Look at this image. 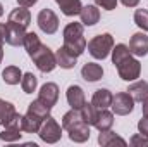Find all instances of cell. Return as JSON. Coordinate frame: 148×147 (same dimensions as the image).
I'll use <instances>...</instances> for the list:
<instances>
[{
  "mask_svg": "<svg viewBox=\"0 0 148 147\" xmlns=\"http://www.w3.org/2000/svg\"><path fill=\"white\" fill-rule=\"evenodd\" d=\"M83 23H69L64 28V47L76 57H79L86 50V38L83 33Z\"/></svg>",
  "mask_w": 148,
  "mask_h": 147,
  "instance_id": "obj_1",
  "label": "cell"
},
{
  "mask_svg": "<svg viewBox=\"0 0 148 147\" xmlns=\"http://www.w3.org/2000/svg\"><path fill=\"white\" fill-rule=\"evenodd\" d=\"M88 52L91 54V57L95 59H107L109 54L114 49V37L110 33H103V35H97L88 42Z\"/></svg>",
  "mask_w": 148,
  "mask_h": 147,
  "instance_id": "obj_2",
  "label": "cell"
},
{
  "mask_svg": "<svg viewBox=\"0 0 148 147\" xmlns=\"http://www.w3.org/2000/svg\"><path fill=\"white\" fill-rule=\"evenodd\" d=\"M29 57L33 59L35 66H36L41 73H52V71L55 69V66H57L55 54H53L47 45H43V43L38 47V49L31 54V55H29Z\"/></svg>",
  "mask_w": 148,
  "mask_h": 147,
  "instance_id": "obj_3",
  "label": "cell"
},
{
  "mask_svg": "<svg viewBox=\"0 0 148 147\" xmlns=\"http://www.w3.org/2000/svg\"><path fill=\"white\" fill-rule=\"evenodd\" d=\"M38 135H40V139H41L43 142H47V144H55V142H59L60 137H62V128H60V125H59L52 116H48V118L45 119V123L41 125Z\"/></svg>",
  "mask_w": 148,
  "mask_h": 147,
  "instance_id": "obj_4",
  "label": "cell"
},
{
  "mask_svg": "<svg viewBox=\"0 0 148 147\" xmlns=\"http://www.w3.org/2000/svg\"><path fill=\"white\" fill-rule=\"evenodd\" d=\"M36 21H38L40 30L43 33H47V35H53L59 30V17H57V14L52 9H41L38 12Z\"/></svg>",
  "mask_w": 148,
  "mask_h": 147,
  "instance_id": "obj_5",
  "label": "cell"
},
{
  "mask_svg": "<svg viewBox=\"0 0 148 147\" xmlns=\"http://www.w3.org/2000/svg\"><path fill=\"white\" fill-rule=\"evenodd\" d=\"M110 107L117 116H127L134 109V99L127 92H119V94L114 95Z\"/></svg>",
  "mask_w": 148,
  "mask_h": 147,
  "instance_id": "obj_6",
  "label": "cell"
},
{
  "mask_svg": "<svg viewBox=\"0 0 148 147\" xmlns=\"http://www.w3.org/2000/svg\"><path fill=\"white\" fill-rule=\"evenodd\" d=\"M117 73L124 81H134L141 74V62L138 59L129 57V59H126L124 62H121L117 66Z\"/></svg>",
  "mask_w": 148,
  "mask_h": 147,
  "instance_id": "obj_7",
  "label": "cell"
},
{
  "mask_svg": "<svg viewBox=\"0 0 148 147\" xmlns=\"http://www.w3.org/2000/svg\"><path fill=\"white\" fill-rule=\"evenodd\" d=\"M24 35H26V28L16 23H7L5 24V42L12 47H19L24 43Z\"/></svg>",
  "mask_w": 148,
  "mask_h": 147,
  "instance_id": "obj_8",
  "label": "cell"
},
{
  "mask_svg": "<svg viewBox=\"0 0 148 147\" xmlns=\"http://www.w3.org/2000/svg\"><path fill=\"white\" fill-rule=\"evenodd\" d=\"M38 99L43 104H47L48 107H53L57 104V101H59V87H57V83H52V81L50 83H45L40 88Z\"/></svg>",
  "mask_w": 148,
  "mask_h": 147,
  "instance_id": "obj_9",
  "label": "cell"
},
{
  "mask_svg": "<svg viewBox=\"0 0 148 147\" xmlns=\"http://www.w3.org/2000/svg\"><path fill=\"white\" fill-rule=\"evenodd\" d=\"M129 50L131 54L143 57L148 54V37L145 33H134L129 40Z\"/></svg>",
  "mask_w": 148,
  "mask_h": 147,
  "instance_id": "obj_10",
  "label": "cell"
},
{
  "mask_svg": "<svg viewBox=\"0 0 148 147\" xmlns=\"http://www.w3.org/2000/svg\"><path fill=\"white\" fill-rule=\"evenodd\" d=\"M66 97H67V104L71 106V109H81V107L84 106V102H86L84 92H83V88L77 87V85H71V87L67 88Z\"/></svg>",
  "mask_w": 148,
  "mask_h": 147,
  "instance_id": "obj_11",
  "label": "cell"
},
{
  "mask_svg": "<svg viewBox=\"0 0 148 147\" xmlns=\"http://www.w3.org/2000/svg\"><path fill=\"white\" fill-rule=\"evenodd\" d=\"M127 94L134 99V102H143L148 97V81L145 80H134V83L129 85L127 88Z\"/></svg>",
  "mask_w": 148,
  "mask_h": 147,
  "instance_id": "obj_12",
  "label": "cell"
},
{
  "mask_svg": "<svg viewBox=\"0 0 148 147\" xmlns=\"http://www.w3.org/2000/svg\"><path fill=\"white\" fill-rule=\"evenodd\" d=\"M7 23H16V24H21L24 28H28L31 24V12L28 10V7H17L14 9L10 14H9V21Z\"/></svg>",
  "mask_w": 148,
  "mask_h": 147,
  "instance_id": "obj_13",
  "label": "cell"
},
{
  "mask_svg": "<svg viewBox=\"0 0 148 147\" xmlns=\"http://www.w3.org/2000/svg\"><path fill=\"white\" fill-rule=\"evenodd\" d=\"M79 17L83 26H93L100 21V10L97 9V5H84L79 12Z\"/></svg>",
  "mask_w": 148,
  "mask_h": 147,
  "instance_id": "obj_14",
  "label": "cell"
},
{
  "mask_svg": "<svg viewBox=\"0 0 148 147\" xmlns=\"http://www.w3.org/2000/svg\"><path fill=\"white\" fill-rule=\"evenodd\" d=\"M112 99H114V95H112L110 90H107V88H98V90L93 94L91 104H93L97 109H107V107H110Z\"/></svg>",
  "mask_w": 148,
  "mask_h": 147,
  "instance_id": "obj_15",
  "label": "cell"
},
{
  "mask_svg": "<svg viewBox=\"0 0 148 147\" xmlns=\"http://www.w3.org/2000/svg\"><path fill=\"white\" fill-rule=\"evenodd\" d=\"M81 76L86 80V81H98V80H102V76H103V69H102V66L100 64H97V62H86L83 68H81Z\"/></svg>",
  "mask_w": 148,
  "mask_h": 147,
  "instance_id": "obj_16",
  "label": "cell"
},
{
  "mask_svg": "<svg viewBox=\"0 0 148 147\" xmlns=\"http://www.w3.org/2000/svg\"><path fill=\"white\" fill-rule=\"evenodd\" d=\"M41 125H43L41 118H38L36 114H33V112H26L23 116V128L21 130L26 132V133H38Z\"/></svg>",
  "mask_w": 148,
  "mask_h": 147,
  "instance_id": "obj_17",
  "label": "cell"
},
{
  "mask_svg": "<svg viewBox=\"0 0 148 147\" xmlns=\"http://www.w3.org/2000/svg\"><path fill=\"white\" fill-rule=\"evenodd\" d=\"M55 59H57V66L64 68V69H73L76 66V55H73L66 47H60L57 52H55Z\"/></svg>",
  "mask_w": 148,
  "mask_h": 147,
  "instance_id": "obj_18",
  "label": "cell"
},
{
  "mask_svg": "<svg viewBox=\"0 0 148 147\" xmlns=\"http://www.w3.org/2000/svg\"><path fill=\"white\" fill-rule=\"evenodd\" d=\"M55 3L60 7L62 14L64 16H69V17L77 16L81 12V9H83L81 0H55Z\"/></svg>",
  "mask_w": 148,
  "mask_h": 147,
  "instance_id": "obj_19",
  "label": "cell"
},
{
  "mask_svg": "<svg viewBox=\"0 0 148 147\" xmlns=\"http://www.w3.org/2000/svg\"><path fill=\"white\" fill-rule=\"evenodd\" d=\"M69 139L76 144H83L90 139V125H86L84 121L79 123L77 126H74L73 130H69Z\"/></svg>",
  "mask_w": 148,
  "mask_h": 147,
  "instance_id": "obj_20",
  "label": "cell"
},
{
  "mask_svg": "<svg viewBox=\"0 0 148 147\" xmlns=\"http://www.w3.org/2000/svg\"><path fill=\"white\" fill-rule=\"evenodd\" d=\"M112 125H114V114H112L110 111H107V109L98 111V118L95 121L97 130L98 132H107V130L112 128Z\"/></svg>",
  "mask_w": 148,
  "mask_h": 147,
  "instance_id": "obj_21",
  "label": "cell"
},
{
  "mask_svg": "<svg viewBox=\"0 0 148 147\" xmlns=\"http://www.w3.org/2000/svg\"><path fill=\"white\" fill-rule=\"evenodd\" d=\"M84 119H83V116H81V111L79 109H71L69 112H66L64 114V118H62V128L64 130H73L74 126H77L79 123H83Z\"/></svg>",
  "mask_w": 148,
  "mask_h": 147,
  "instance_id": "obj_22",
  "label": "cell"
},
{
  "mask_svg": "<svg viewBox=\"0 0 148 147\" xmlns=\"http://www.w3.org/2000/svg\"><path fill=\"white\" fill-rule=\"evenodd\" d=\"M98 144L103 146V147H110V146H115V144H119V146H126L127 142H126L122 137L115 135L114 132L107 130V132H100V135H98Z\"/></svg>",
  "mask_w": 148,
  "mask_h": 147,
  "instance_id": "obj_23",
  "label": "cell"
},
{
  "mask_svg": "<svg viewBox=\"0 0 148 147\" xmlns=\"http://www.w3.org/2000/svg\"><path fill=\"white\" fill-rule=\"evenodd\" d=\"M129 57H131V50H129L127 45H124V43L114 45V49H112V62H114L115 68L121 62H124L126 59H129Z\"/></svg>",
  "mask_w": 148,
  "mask_h": 147,
  "instance_id": "obj_24",
  "label": "cell"
},
{
  "mask_svg": "<svg viewBox=\"0 0 148 147\" xmlns=\"http://www.w3.org/2000/svg\"><path fill=\"white\" fill-rule=\"evenodd\" d=\"M2 78L7 85H17L23 78V73L17 66H7L3 71H2Z\"/></svg>",
  "mask_w": 148,
  "mask_h": 147,
  "instance_id": "obj_25",
  "label": "cell"
},
{
  "mask_svg": "<svg viewBox=\"0 0 148 147\" xmlns=\"http://www.w3.org/2000/svg\"><path fill=\"white\" fill-rule=\"evenodd\" d=\"M81 116H83V119H84V123L86 125H90V126H95V121H97V118H98V111L93 104H88V102H84V106L81 107Z\"/></svg>",
  "mask_w": 148,
  "mask_h": 147,
  "instance_id": "obj_26",
  "label": "cell"
},
{
  "mask_svg": "<svg viewBox=\"0 0 148 147\" xmlns=\"http://www.w3.org/2000/svg\"><path fill=\"white\" fill-rule=\"evenodd\" d=\"M50 109L52 107H48L47 104H43L40 99H36V101H33L29 106H28V112H33V114H36L38 118H41L43 121L50 116Z\"/></svg>",
  "mask_w": 148,
  "mask_h": 147,
  "instance_id": "obj_27",
  "label": "cell"
},
{
  "mask_svg": "<svg viewBox=\"0 0 148 147\" xmlns=\"http://www.w3.org/2000/svg\"><path fill=\"white\" fill-rule=\"evenodd\" d=\"M14 112H16L14 104H10V102L0 99V125H2V126H5V123L12 118Z\"/></svg>",
  "mask_w": 148,
  "mask_h": 147,
  "instance_id": "obj_28",
  "label": "cell"
},
{
  "mask_svg": "<svg viewBox=\"0 0 148 147\" xmlns=\"http://www.w3.org/2000/svg\"><path fill=\"white\" fill-rule=\"evenodd\" d=\"M40 45H41V42H40V38H38L36 33L29 31V33H26V35H24V43H23V47L26 49L28 55H31V54L36 50Z\"/></svg>",
  "mask_w": 148,
  "mask_h": 147,
  "instance_id": "obj_29",
  "label": "cell"
},
{
  "mask_svg": "<svg viewBox=\"0 0 148 147\" xmlns=\"http://www.w3.org/2000/svg\"><path fill=\"white\" fill-rule=\"evenodd\" d=\"M36 85H38V80L33 73L23 74V78H21V87H23V92H24V94H33V92L36 90Z\"/></svg>",
  "mask_w": 148,
  "mask_h": 147,
  "instance_id": "obj_30",
  "label": "cell"
},
{
  "mask_svg": "<svg viewBox=\"0 0 148 147\" xmlns=\"http://www.w3.org/2000/svg\"><path fill=\"white\" fill-rule=\"evenodd\" d=\"M134 23L143 31H148V10L147 9H136V12H134Z\"/></svg>",
  "mask_w": 148,
  "mask_h": 147,
  "instance_id": "obj_31",
  "label": "cell"
},
{
  "mask_svg": "<svg viewBox=\"0 0 148 147\" xmlns=\"http://www.w3.org/2000/svg\"><path fill=\"white\" fill-rule=\"evenodd\" d=\"M21 130H17V128H5L3 132H0V140H3V142H16V140H19L21 139Z\"/></svg>",
  "mask_w": 148,
  "mask_h": 147,
  "instance_id": "obj_32",
  "label": "cell"
},
{
  "mask_svg": "<svg viewBox=\"0 0 148 147\" xmlns=\"http://www.w3.org/2000/svg\"><path fill=\"white\" fill-rule=\"evenodd\" d=\"M3 128H17V130H21V128H23V116L16 111V112L12 114V118L5 123Z\"/></svg>",
  "mask_w": 148,
  "mask_h": 147,
  "instance_id": "obj_33",
  "label": "cell"
},
{
  "mask_svg": "<svg viewBox=\"0 0 148 147\" xmlns=\"http://www.w3.org/2000/svg\"><path fill=\"white\" fill-rule=\"evenodd\" d=\"M129 144H131V146H134V147H148V139H147V135L136 133V135H133V137H131Z\"/></svg>",
  "mask_w": 148,
  "mask_h": 147,
  "instance_id": "obj_34",
  "label": "cell"
},
{
  "mask_svg": "<svg viewBox=\"0 0 148 147\" xmlns=\"http://www.w3.org/2000/svg\"><path fill=\"white\" fill-rule=\"evenodd\" d=\"M95 3L105 10H114L117 7V0H95Z\"/></svg>",
  "mask_w": 148,
  "mask_h": 147,
  "instance_id": "obj_35",
  "label": "cell"
},
{
  "mask_svg": "<svg viewBox=\"0 0 148 147\" xmlns=\"http://www.w3.org/2000/svg\"><path fill=\"white\" fill-rule=\"evenodd\" d=\"M138 130H140L141 135H147L148 137V116H145L143 119L138 121Z\"/></svg>",
  "mask_w": 148,
  "mask_h": 147,
  "instance_id": "obj_36",
  "label": "cell"
},
{
  "mask_svg": "<svg viewBox=\"0 0 148 147\" xmlns=\"http://www.w3.org/2000/svg\"><path fill=\"white\" fill-rule=\"evenodd\" d=\"M36 2L38 0H17V3H19L21 7H33Z\"/></svg>",
  "mask_w": 148,
  "mask_h": 147,
  "instance_id": "obj_37",
  "label": "cell"
},
{
  "mask_svg": "<svg viewBox=\"0 0 148 147\" xmlns=\"http://www.w3.org/2000/svg\"><path fill=\"white\" fill-rule=\"evenodd\" d=\"M3 42H5V24L0 23V47L3 45Z\"/></svg>",
  "mask_w": 148,
  "mask_h": 147,
  "instance_id": "obj_38",
  "label": "cell"
},
{
  "mask_svg": "<svg viewBox=\"0 0 148 147\" xmlns=\"http://www.w3.org/2000/svg\"><path fill=\"white\" fill-rule=\"evenodd\" d=\"M122 2V5H126V7H136L138 3H140V0H121Z\"/></svg>",
  "mask_w": 148,
  "mask_h": 147,
  "instance_id": "obj_39",
  "label": "cell"
},
{
  "mask_svg": "<svg viewBox=\"0 0 148 147\" xmlns=\"http://www.w3.org/2000/svg\"><path fill=\"white\" fill-rule=\"evenodd\" d=\"M141 109H143V116H148V97L143 101V106H141Z\"/></svg>",
  "mask_w": 148,
  "mask_h": 147,
  "instance_id": "obj_40",
  "label": "cell"
},
{
  "mask_svg": "<svg viewBox=\"0 0 148 147\" xmlns=\"http://www.w3.org/2000/svg\"><path fill=\"white\" fill-rule=\"evenodd\" d=\"M2 59H3V50H2V47H0V62H2Z\"/></svg>",
  "mask_w": 148,
  "mask_h": 147,
  "instance_id": "obj_41",
  "label": "cell"
},
{
  "mask_svg": "<svg viewBox=\"0 0 148 147\" xmlns=\"http://www.w3.org/2000/svg\"><path fill=\"white\" fill-rule=\"evenodd\" d=\"M2 14H3V5L0 3V16H2Z\"/></svg>",
  "mask_w": 148,
  "mask_h": 147,
  "instance_id": "obj_42",
  "label": "cell"
}]
</instances>
